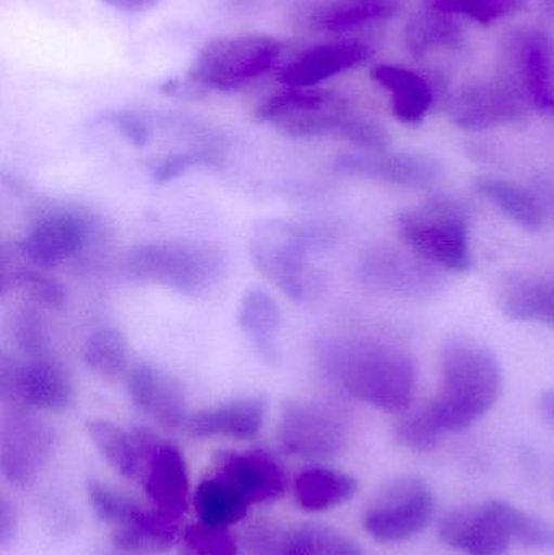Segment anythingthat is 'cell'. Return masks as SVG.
<instances>
[{
	"instance_id": "obj_36",
	"label": "cell",
	"mask_w": 554,
	"mask_h": 555,
	"mask_svg": "<svg viewBox=\"0 0 554 555\" xmlns=\"http://www.w3.org/2000/svg\"><path fill=\"white\" fill-rule=\"evenodd\" d=\"M514 541L530 550L554 553V525L520 511L510 502L494 501Z\"/></svg>"
},
{
	"instance_id": "obj_32",
	"label": "cell",
	"mask_w": 554,
	"mask_h": 555,
	"mask_svg": "<svg viewBox=\"0 0 554 555\" xmlns=\"http://www.w3.org/2000/svg\"><path fill=\"white\" fill-rule=\"evenodd\" d=\"M194 505L201 521L223 528L240 524L250 507L233 488L214 475L198 485Z\"/></svg>"
},
{
	"instance_id": "obj_35",
	"label": "cell",
	"mask_w": 554,
	"mask_h": 555,
	"mask_svg": "<svg viewBox=\"0 0 554 555\" xmlns=\"http://www.w3.org/2000/svg\"><path fill=\"white\" fill-rule=\"evenodd\" d=\"M510 528L494 501L478 508L477 521L465 553L468 555H506L513 543Z\"/></svg>"
},
{
	"instance_id": "obj_34",
	"label": "cell",
	"mask_w": 554,
	"mask_h": 555,
	"mask_svg": "<svg viewBox=\"0 0 554 555\" xmlns=\"http://www.w3.org/2000/svg\"><path fill=\"white\" fill-rule=\"evenodd\" d=\"M397 442L413 452H431L441 442L446 433L436 414L431 400L415 410H407L396 424Z\"/></svg>"
},
{
	"instance_id": "obj_26",
	"label": "cell",
	"mask_w": 554,
	"mask_h": 555,
	"mask_svg": "<svg viewBox=\"0 0 554 555\" xmlns=\"http://www.w3.org/2000/svg\"><path fill=\"white\" fill-rule=\"evenodd\" d=\"M501 307L511 319L554 328V273L511 278L501 291Z\"/></svg>"
},
{
	"instance_id": "obj_30",
	"label": "cell",
	"mask_w": 554,
	"mask_h": 555,
	"mask_svg": "<svg viewBox=\"0 0 554 555\" xmlns=\"http://www.w3.org/2000/svg\"><path fill=\"white\" fill-rule=\"evenodd\" d=\"M405 42L415 57H425L442 49H458L464 42V31L451 13L428 7L413 16L405 29Z\"/></svg>"
},
{
	"instance_id": "obj_31",
	"label": "cell",
	"mask_w": 554,
	"mask_h": 555,
	"mask_svg": "<svg viewBox=\"0 0 554 555\" xmlns=\"http://www.w3.org/2000/svg\"><path fill=\"white\" fill-rule=\"evenodd\" d=\"M475 189L524 230L536 231L542 228L545 220L542 205L539 198L523 185L506 179L485 176L475 181Z\"/></svg>"
},
{
	"instance_id": "obj_14",
	"label": "cell",
	"mask_w": 554,
	"mask_h": 555,
	"mask_svg": "<svg viewBox=\"0 0 554 555\" xmlns=\"http://www.w3.org/2000/svg\"><path fill=\"white\" fill-rule=\"evenodd\" d=\"M527 107L523 98L498 78L459 90L449 103V116L462 129L485 130L517 122L526 116Z\"/></svg>"
},
{
	"instance_id": "obj_38",
	"label": "cell",
	"mask_w": 554,
	"mask_h": 555,
	"mask_svg": "<svg viewBox=\"0 0 554 555\" xmlns=\"http://www.w3.org/2000/svg\"><path fill=\"white\" fill-rule=\"evenodd\" d=\"M181 555H240V547L228 528L198 521L182 534Z\"/></svg>"
},
{
	"instance_id": "obj_41",
	"label": "cell",
	"mask_w": 554,
	"mask_h": 555,
	"mask_svg": "<svg viewBox=\"0 0 554 555\" xmlns=\"http://www.w3.org/2000/svg\"><path fill=\"white\" fill-rule=\"evenodd\" d=\"M13 336L16 346L26 358L48 356L49 339L44 320L36 310L22 309L13 319Z\"/></svg>"
},
{
	"instance_id": "obj_21",
	"label": "cell",
	"mask_w": 554,
	"mask_h": 555,
	"mask_svg": "<svg viewBox=\"0 0 554 555\" xmlns=\"http://www.w3.org/2000/svg\"><path fill=\"white\" fill-rule=\"evenodd\" d=\"M87 430L98 452L127 479L143 478L150 456L162 442L146 427L126 430L111 421H90Z\"/></svg>"
},
{
	"instance_id": "obj_22",
	"label": "cell",
	"mask_w": 554,
	"mask_h": 555,
	"mask_svg": "<svg viewBox=\"0 0 554 555\" xmlns=\"http://www.w3.org/2000/svg\"><path fill=\"white\" fill-rule=\"evenodd\" d=\"M431 263L422 257H409L399 250L373 249L363 257L360 263V278L364 284L389 293L423 294L433 289L436 275L429 269Z\"/></svg>"
},
{
	"instance_id": "obj_3",
	"label": "cell",
	"mask_w": 554,
	"mask_h": 555,
	"mask_svg": "<svg viewBox=\"0 0 554 555\" xmlns=\"http://www.w3.org/2000/svg\"><path fill=\"white\" fill-rule=\"evenodd\" d=\"M318 236L311 228L270 218L250 230L247 240L250 262L283 294L306 302L321 289V280L311 267V249Z\"/></svg>"
},
{
	"instance_id": "obj_40",
	"label": "cell",
	"mask_w": 554,
	"mask_h": 555,
	"mask_svg": "<svg viewBox=\"0 0 554 555\" xmlns=\"http://www.w3.org/2000/svg\"><path fill=\"white\" fill-rule=\"evenodd\" d=\"M12 284L39 306L61 309L67 300V291L54 278L33 269H22L13 273Z\"/></svg>"
},
{
	"instance_id": "obj_4",
	"label": "cell",
	"mask_w": 554,
	"mask_h": 555,
	"mask_svg": "<svg viewBox=\"0 0 554 555\" xmlns=\"http://www.w3.org/2000/svg\"><path fill=\"white\" fill-rule=\"evenodd\" d=\"M396 221L403 243L426 262L458 273L471 269L467 218L454 202H428L402 211Z\"/></svg>"
},
{
	"instance_id": "obj_25",
	"label": "cell",
	"mask_w": 554,
	"mask_h": 555,
	"mask_svg": "<svg viewBox=\"0 0 554 555\" xmlns=\"http://www.w3.org/2000/svg\"><path fill=\"white\" fill-rule=\"evenodd\" d=\"M237 323L254 351L269 362L275 364L280 358L279 335L282 328V310L269 291L262 287H250L241 297L237 309Z\"/></svg>"
},
{
	"instance_id": "obj_17",
	"label": "cell",
	"mask_w": 554,
	"mask_h": 555,
	"mask_svg": "<svg viewBox=\"0 0 554 555\" xmlns=\"http://www.w3.org/2000/svg\"><path fill=\"white\" fill-rule=\"evenodd\" d=\"M249 547L254 555H363L351 538L322 525H260L250 533Z\"/></svg>"
},
{
	"instance_id": "obj_46",
	"label": "cell",
	"mask_w": 554,
	"mask_h": 555,
	"mask_svg": "<svg viewBox=\"0 0 554 555\" xmlns=\"http://www.w3.org/2000/svg\"><path fill=\"white\" fill-rule=\"evenodd\" d=\"M103 2L120 12L143 13L158 5L162 0H103Z\"/></svg>"
},
{
	"instance_id": "obj_7",
	"label": "cell",
	"mask_w": 554,
	"mask_h": 555,
	"mask_svg": "<svg viewBox=\"0 0 554 555\" xmlns=\"http://www.w3.org/2000/svg\"><path fill=\"white\" fill-rule=\"evenodd\" d=\"M351 113L347 101L331 91L285 87L257 106L256 117L292 139H340Z\"/></svg>"
},
{
	"instance_id": "obj_33",
	"label": "cell",
	"mask_w": 554,
	"mask_h": 555,
	"mask_svg": "<svg viewBox=\"0 0 554 555\" xmlns=\"http://www.w3.org/2000/svg\"><path fill=\"white\" fill-rule=\"evenodd\" d=\"M81 356L87 367L101 377L117 380L129 374V346L120 330L106 326L91 333Z\"/></svg>"
},
{
	"instance_id": "obj_24",
	"label": "cell",
	"mask_w": 554,
	"mask_h": 555,
	"mask_svg": "<svg viewBox=\"0 0 554 555\" xmlns=\"http://www.w3.org/2000/svg\"><path fill=\"white\" fill-rule=\"evenodd\" d=\"M266 421V403L259 398H240L220 406L208 408L189 416V433L198 439L230 437L254 439Z\"/></svg>"
},
{
	"instance_id": "obj_45",
	"label": "cell",
	"mask_w": 554,
	"mask_h": 555,
	"mask_svg": "<svg viewBox=\"0 0 554 555\" xmlns=\"http://www.w3.org/2000/svg\"><path fill=\"white\" fill-rule=\"evenodd\" d=\"M16 518L10 502L5 498L0 501V543L3 546L10 543L15 537Z\"/></svg>"
},
{
	"instance_id": "obj_37",
	"label": "cell",
	"mask_w": 554,
	"mask_h": 555,
	"mask_svg": "<svg viewBox=\"0 0 554 555\" xmlns=\"http://www.w3.org/2000/svg\"><path fill=\"white\" fill-rule=\"evenodd\" d=\"M88 499L98 517L119 528L130 524L142 514L143 507L129 495L111 488L106 482L90 479L87 486Z\"/></svg>"
},
{
	"instance_id": "obj_6",
	"label": "cell",
	"mask_w": 554,
	"mask_h": 555,
	"mask_svg": "<svg viewBox=\"0 0 554 555\" xmlns=\"http://www.w3.org/2000/svg\"><path fill=\"white\" fill-rule=\"evenodd\" d=\"M280 54L282 44L272 36H227L201 49L189 77L210 90H237L272 70Z\"/></svg>"
},
{
	"instance_id": "obj_18",
	"label": "cell",
	"mask_w": 554,
	"mask_h": 555,
	"mask_svg": "<svg viewBox=\"0 0 554 555\" xmlns=\"http://www.w3.org/2000/svg\"><path fill=\"white\" fill-rule=\"evenodd\" d=\"M130 400L140 411L168 429L188 424V400L179 380L155 365L140 362L127 374Z\"/></svg>"
},
{
	"instance_id": "obj_15",
	"label": "cell",
	"mask_w": 554,
	"mask_h": 555,
	"mask_svg": "<svg viewBox=\"0 0 554 555\" xmlns=\"http://www.w3.org/2000/svg\"><path fill=\"white\" fill-rule=\"evenodd\" d=\"M214 476L249 505L276 501L286 491L285 469L263 450L220 453L215 460Z\"/></svg>"
},
{
	"instance_id": "obj_8",
	"label": "cell",
	"mask_w": 554,
	"mask_h": 555,
	"mask_svg": "<svg viewBox=\"0 0 554 555\" xmlns=\"http://www.w3.org/2000/svg\"><path fill=\"white\" fill-rule=\"evenodd\" d=\"M435 507L428 482L405 476L384 486L368 507L363 527L379 543H402L429 527Z\"/></svg>"
},
{
	"instance_id": "obj_49",
	"label": "cell",
	"mask_w": 554,
	"mask_h": 555,
	"mask_svg": "<svg viewBox=\"0 0 554 555\" xmlns=\"http://www.w3.org/2000/svg\"><path fill=\"white\" fill-rule=\"evenodd\" d=\"M236 7H246L250 5V3L257 2V0H231Z\"/></svg>"
},
{
	"instance_id": "obj_5",
	"label": "cell",
	"mask_w": 554,
	"mask_h": 555,
	"mask_svg": "<svg viewBox=\"0 0 554 555\" xmlns=\"http://www.w3.org/2000/svg\"><path fill=\"white\" fill-rule=\"evenodd\" d=\"M223 269L218 250L201 244L152 243L133 247L126 272L140 283L158 284L189 296L205 293Z\"/></svg>"
},
{
	"instance_id": "obj_29",
	"label": "cell",
	"mask_w": 554,
	"mask_h": 555,
	"mask_svg": "<svg viewBox=\"0 0 554 555\" xmlns=\"http://www.w3.org/2000/svg\"><path fill=\"white\" fill-rule=\"evenodd\" d=\"M358 491L353 476L331 468H309L295 481V499L302 511L321 514L347 504Z\"/></svg>"
},
{
	"instance_id": "obj_44",
	"label": "cell",
	"mask_w": 554,
	"mask_h": 555,
	"mask_svg": "<svg viewBox=\"0 0 554 555\" xmlns=\"http://www.w3.org/2000/svg\"><path fill=\"white\" fill-rule=\"evenodd\" d=\"M107 124L116 127L127 142L132 143L137 149L146 145L150 139L149 124L136 111L123 109L114 111L104 117Z\"/></svg>"
},
{
	"instance_id": "obj_48",
	"label": "cell",
	"mask_w": 554,
	"mask_h": 555,
	"mask_svg": "<svg viewBox=\"0 0 554 555\" xmlns=\"http://www.w3.org/2000/svg\"><path fill=\"white\" fill-rule=\"evenodd\" d=\"M542 9L545 10L546 15L554 18V0H542Z\"/></svg>"
},
{
	"instance_id": "obj_13",
	"label": "cell",
	"mask_w": 554,
	"mask_h": 555,
	"mask_svg": "<svg viewBox=\"0 0 554 555\" xmlns=\"http://www.w3.org/2000/svg\"><path fill=\"white\" fill-rule=\"evenodd\" d=\"M54 446V430L25 408L13 406L3 414L0 465L13 486L31 485L51 459Z\"/></svg>"
},
{
	"instance_id": "obj_2",
	"label": "cell",
	"mask_w": 554,
	"mask_h": 555,
	"mask_svg": "<svg viewBox=\"0 0 554 555\" xmlns=\"http://www.w3.org/2000/svg\"><path fill=\"white\" fill-rule=\"evenodd\" d=\"M501 365L497 356L467 339H451L441 356V387L433 398L446 433H462L497 403Z\"/></svg>"
},
{
	"instance_id": "obj_50",
	"label": "cell",
	"mask_w": 554,
	"mask_h": 555,
	"mask_svg": "<svg viewBox=\"0 0 554 555\" xmlns=\"http://www.w3.org/2000/svg\"><path fill=\"white\" fill-rule=\"evenodd\" d=\"M107 555H111V554H107Z\"/></svg>"
},
{
	"instance_id": "obj_23",
	"label": "cell",
	"mask_w": 554,
	"mask_h": 555,
	"mask_svg": "<svg viewBox=\"0 0 554 555\" xmlns=\"http://www.w3.org/2000/svg\"><path fill=\"white\" fill-rule=\"evenodd\" d=\"M145 491L150 501L163 514L181 518L188 507V463L178 446L159 442L146 463Z\"/></svg>"
},
{
	"instance_id": "obj_19",
	"label": "cell",
	"mask_w": 554,
	"mask_h": 555,
	"mask_svg": "<svg viewBox=\"0 0 554 555\" xmlns=\"http://www.w3.org/2000/svg\"><path fill=\"white\" fill-rule=\"evenodd\" d=\"M373 55V48L361 41H335L312 46L293 59L280 72L285 87L315 88L328 78L337 77L363 64Z\"/></svg>"
},
{
	"instance_id": "obj_11",
	"label": "cell",
	"mask_w": 554,
	"mask_h": 555,
	"mask_svg": "<svg viewBox=\"0 0 554 555\" xmlns=\"http://www.w3.org/2000/svg\"><path fill=\"white\" fill-rule=\"evenodd\" d=\"M347 416L331 404L292 401L280 417L279 440L289 455L328 460L344 450L348 440Z\"/></svg>"
},
{
	"instance_id": "obj_42",
	"label": "cell",
	"mask_w": 554,
	"mask_h": 555,
	"mask_svg": "<svg viewBox=\"0 0 554 555\" xmlns=\"http://www.w3.org/2000/svg\"><path fill=\"white\" fill-rule=\"evenodd\" d=\"M217 163L218 156L211 152L175 153L158 159L150 172H152L153 182L162 185L175 181L195 166H214Z\"/></svg>"
},
{
	"instance_id": "obj_43",
	"label": "cell",
	"mask_w": 554,
	"mask_h": 555,
	"mask_svg": "<svg viewBox=\"0 0 554 555\" xmlns=\"http://www.w3.org/2000/svg\"><path fill=\"white\" fill-rule=\"evenodd\" d=\"M477 517L478 508H459V511L449 512L439 521V540L451 550L464 551L465 553Z\"/></svg>"
},
{
	"instance_id": "obj_39",
	"label": "cell",
	"mask_w": 554,
	"mask_h": 555,
	"mask_svg": "<svg viewBox=\"0 0 554 555\" xmlns=\"http://www.w3.org/2000/svg\"><path fill=\"white\" fill-rule=\"evenodd\" d=\"M523 0H429V7L451 13L465 15L478 23L497 22L519 9Z\"/></svg>"
},
{
	"instance_id": "obj_9",
	"label": "cell",
	"mask_w": 554,
	"mask_h": 555,
	"mask_svg": "<svg viewBox=\"0 0 554 555\" xmlns=\"http://www.w3.org/2000/svg\"><path fill=\"white\" fill-rule=\"evenodd\" d=\"M500 78L527 106L554 116V49L545 31L519 29L506 39Z\"/></svg>"
},
{
	"instance_id": "obj_20",
	"label": "cell",
	"mask_w": 554,
	"mask_h": 555,
	"mask_svg": "<svg viewBox=\"0 0 554 555\" xmlns=\"http://www.w3.org/2000/svg\"><path fill=\"white\" fill-rule=\"evenodd\" d=\"M399 9L400 0H301L295 16L305 28L342 33L386 22Z\"/></svg>"
},
{
	"instance_id": "obj_47",
	"label": "cell",
	"mask_w": 554,
	"mask_h": 555,
	"mask_svg": "<svg viewBox=\"0 0 554 555\" xmlns=\"http://www.w3.org/2000/svg\"><path fill=\"white\" fill-rule=\"evenodd\" d=\"M540 410L550 424L554 427V391H545L540 398Z\"/></svg>"
},
{
	"instance_id": "obj_12",
	"label": "cell",
	"mask_w": 554,
	"mask_h": 555,
	"mask_svg": "<svg viewBox=\"0 0 554 555\" xmlns=\"http://www.w3.org/2000/svg\"><path fill=\"white\" fill-rule=\"evenodd\" d=\"M0 391L25 410L62 411L74 400V384L64 365L49 356L0 362Z\"/></svg>"
},
{
	"instance_id": "obj_27",
	"label": "cell",
	"mask_w": 554,
	"mask_h": 555,
	"mask_svg": "<svg viewBox=\"0 0 554 555\" xmlns=\"http://www.w3.org/2000/svg\"><path fill=\"white\" fill-rule=\"evenodd\" d=\"M373 78L392 96V113L405 124L425 119L433 104V90L428 81L409 68L397 65H377Z\"/></svg>"
},
{
	"instance_id": "obj_28",
	"label": "cell",
	"mask_w": 554,
	"mask_h": 555,
	"mask_svg": "<svg viewBox=\"0 0 554 555\" xmlns=\"http://www.w3.org/2000/svg\"><path fill=\"white\" fill-rule=\"evenodd\" d=\"M179 537V518L163 514L158 508H143L130 524L116 528L114 546L124 553L158 554L171 550Z\"/></svg>"
},
{
	"instance_id": "obj_16",
	"label": "cell",
	"mask_w": 554,
	"mask_h": 555,
	"mask_svg": "<svg viewBox=\"0 0 554 555\" xmlns=\"http://www.w3.org/2000/svg\"><path fill=\"white\" fill-rule=\"evenodd\" d=\"M334 169L340 175L412 189L429 188L439 176L438 163L416 153H345L335 158Z\"/></svg>"
},
{
	"instance_id": "obj_1",
	"label": "cell",
	"mask_w": 554,
	"mask_h": 555,
	"mask_svg": "<svg viewBox=\"0 0 554 555\" xmlns=\"http://www.w3.org/2000/svg\"><path fill=\"white\" fill-rule=\"evenodd\" d=\"M322 367L345 393L387 413H405L415 397L418 365L402 346L371 339L322 345Z\"/></svg>"
},
{
	"instance_id": "obj_10",
	"label": "cell",
	"mask_w": 554,
	"mask_h": 555,
	"mask_svg": "<svg viewBox=\"0 0 554 555\" xmlns=\"http://www.w3.org/2000/svg\"><path fill=\"white\" fill-rule=\"evenodd\" d=\"M96 220L80 207L41 211L20 241V256L39 269H54L80 256L93 240Z\"/></svg>"
}]
</instances>
